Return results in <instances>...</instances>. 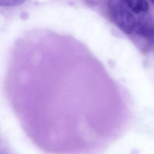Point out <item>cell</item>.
I'll return each mask as SVG.
<instances>
[{"instance_id":"1","label":"cell","mask_w":154,"mask_h":154,"mask_svg":"<svg viewBox=\"0 0 154 154\" xmlns=\"http://www.w3.org/2000/svg\"><path fill=\"white\" fill-rule=\"evenodd\" d=\"M111 18L122 31L130 34L134 30L136 20L134 15L119 0H112L109 4Z\"/></svg>"},{"instance_id":"2","label":"cell","mask_w":154,"mask_h":154,"mask_svg":"<svg viewBox=\"0 0 154 154\" xmlns=\"http://www.w3.org/2000/svg\"><path fill=\"white\" fill-rule=\"evenodd\" d=\"M134 31L140 36L151 38L153 35V23L149 17L141 18L136 22Z\"/></svg>"},{"instance_id":"3","label":"cell","mask_w":154,"mask_h":154,"mask_svg":"<svg viewBox=\"0 0 154 154\" xmlns=\"http://www.w3.org/2000/svg\"><path fill=\"white\" fill-rule=\"evenodd\" d=\"M130 10L135 14L144 13L149 10V5L146 0H124Z\"/></svg>"},{"instance_id":"4","label":"cell","mask_w":154,"mask_h":154,"mask_svg":"<svg viewBox=\"0 0 154 154\" xmlns=\"http://www.w3.org/2000/svg\"><path fill=\"white\" fill-rule=\"evenodd\" d=\"M25 0H0V6L11 7L23 3Z\"/></svg>"}]
</instances>
